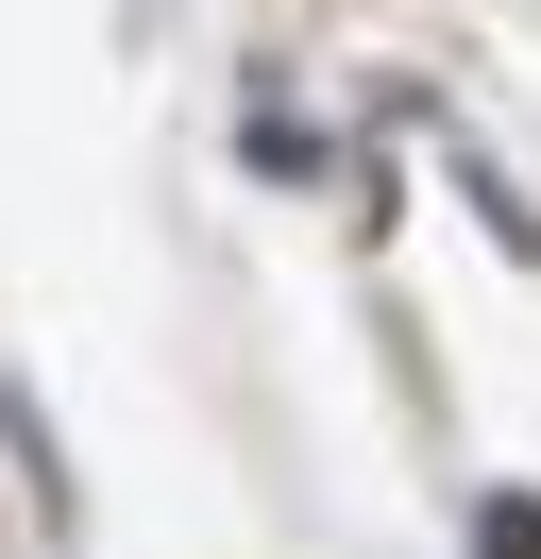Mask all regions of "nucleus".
Instances as JSON below:
<instances>
[{"label":"nucleus","instance_id":"obj_1","mask_svg":"<svg viewBox=\"0 0 541 559\" xmlns=\"http://www.w3.org/2000/svg\"><path fill=\"white\" fill-rule=\"evenodd\" d=\"M491 559H541V509H491Z\"/></svg>","mask_w":541,"mask_h":559}]
</instances>
